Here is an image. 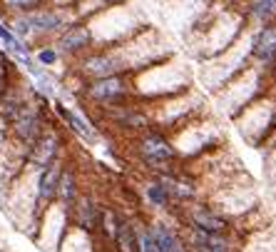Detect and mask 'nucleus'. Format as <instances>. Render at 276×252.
Instances as JSON below:
<instances>
[{"mask_svg":"<svg viewBox=\"0 0 276 252\" xmlns=\"http://www.w3.org/2000/svg\"><path fill=\"white\" fill-rule=\"evenodd\" d=\"M85 23L92 33L95 48H115V45L125 43L127 38H132L135 33H139L142 28H147V18L142 15V10L137 5H132V0L112 5V8L92 15Z\"/></svg>","mask_w":276,"mask_h":252,"instance_id":"f257e3e1","label":"nucleus"},{"mask_svg":"<svg viewBox=\"0 0 276 252\" xmlns=\"http://www.w3.org/2000/svg\"><path fill=\"white\" fill-rule=\"evenodd\" d=\"M135 95L144 98H172L189 90V73L184 65L174 63V58H164L149 68H142L130 75Z\"/></svg>","mask_w":276,"mask_h":252,"instance_id":"f03ea898","label":"nucleus"},{"mask_svg":"<svg viewBox=\"0 0 276 252\" xmlns=\"http://www.w3.org/2000/svg\"><path fill=\"white\" fill-rule=\"evenodd\" d=\"M137 155H139V160H142L149 170H154L157 175H162V172H174L172 167H174V162L179 160L177 147H174L172 140H169L164 132H159V130H144V132L137 137Z\"/></svg>","mask_w":276,"mask_h":252,"instance_id":"7ed1b4c3","label":"nucleus"},{"mask_svg":"<svg viewBox=\"0 0 276 252\" xmlns=\"http://www.w3.org/2000/svg\"><path fill=\"white\" fill-rule=\"evenodd\" d=\"M82 95L90 103L100 105V108H112V105L130 103L135 90H132L130 75L120 73V75H107V78H97V80L82 83Z\"/></svg>","mask_w":276,"mask_h":252,"instance_id":"20e7f679","label":"nucleus"},{"mask_svg":"<svg viewBox=\"0 0 276 252\" xmlns=\"http://www.w3.org/2000/svg\"><path fill=\"white\" fill-rule=\"evenodd\" d=\"M249 58L261 70L276 68V23L256 25L249 30Z\"/></svg>","mask_w":276,"mask_h":252,"instance_id":"39448f33","label":"nucleus"},{"mask_svg":"<svg viewBox=\"0 0 276 252\" xmlns=\"http://www.w3.org/2000/svg\"><path fill=\"white\" fill-rule=\"evenodd\" d=\"M53 45L60 50L63 58H70V60H77V58H82L85 53H90V50L95 48L92 33H90V28H87L85 20H75L70 28H65V30L53 40Z\"/></svg>","mask_w":276,"mask_h":252,"instance_id":"423d86ee","label":"nucleus"},{"mask_svg":"<svg viewBox=\"0 0 276 252\" xmlns=\"http://www.w3.org/2000/svg\"><path fill=\"white\" fill-rule=\"evenodd\" d=\"M189 220H192V227L199 230V232L221 235L226 230V217L221 212H216L214 207H207V205H192L189 207Z\"/></svg>","mask_w":276,"mask_h":252,"instance_id":"0eeeda50","label":"nucleus"},{"mask_svg":"<svg viewBox=\"0 0 276 252\" xmlns=\"http://www.w3.org/2000/svg\"><path fill=\"white\" fill-rule=\"evenodd\" d=\"M239 5L246 15L249 28L276 23V0H241Z\"/></svg>","mask_w":276,"mask_h":252,"instance_id":"6e6552de","label":"nucleus"},{"mask_svg":"<svg viewBox=\"0 0 276 252\" xmlns=\"http://www.w3.org/2000/svg\"><path fill=\"white\" fill-rule=\"evenodd\" d=\"M55 113H58V115L65 120V125H68L77 137H82L85 142H95V140H97V130H95L80 113H75L72 108H68V105H63L60 100H55Z\"/></svg>","mask_w":276,"mask_h":252,"instance_id":"1a4fd4ad","label":"nucleus"},{"mask_svg":"<svg viewBox=\"0 0 276 252\" xmlns=\"http://www.w3.org/2000/svg\"><path fill=\"white\" fill-rule=\"evenodd\" d=\"M80 197V180H77V172L72 167H63V175H60V185H58V202L65 205V207H72Z\"/></svg>","mask_w":276,"mask_h":252,"instance_id":"9d476101","label":"nucleus"},{"mask_svg":"<svg viewBox=\"0 0 276 252\" xmlns=\"http://www.w3.org/2000/svg\"><path fill=\"white\" fill-rule=\"evenodd\" d=\"M50 0H0V15L13 18V15H28L40 8H45Z\"/></svg>","mask_w":276,"mask_h":252,"instance_id":"9b49d317","label":"nucleus"},{"mask_svg":"<svg viewBox=\"0 0 276 252\" xmlns=\"http://www.w3.org/2000/svg\"><path fill=\"white\" fill-rule=\"evenodd\" d=\"M144 197H147V202H149L152 207H157V210H164V207H169V205L174 202L172 195H169V190H167V185L162 182L159 175H154V177L144 185Z\"/></svg>","mask_w":276,"mask_h":252,"instance_id":"f8f14e48","label":"nucleus"},{"mask_svg":"<svg viewBox=\"0 0 276 252\" xmlns=\"http://www.w3.org/2000/svg\"><path fill=\"white\" fill-rule=\"evenodd\" d=\"M149 232H152L154 245H157L159 252H184V245H182V240L172 232V227H167V225H154V227H149Z\"/></svg>","mask_w":276,"mask_h":252,"instance_id":"ddd939ff","label":"nucleus"},{"mask_svg":"<svg viewBox=\"0 0 276 252\" xmlns=\"http://www.w3.org/2000/svg\"><path fill=\"white\" fill-rule=\"evenodd\" d=\"M33 60H35V65H40L43 70H53V68L60 65L63 55H60V50H58L53 43H40V45L33 48Z\"/></svg>","mask_w":276,"mask_h":252,"instance_id":"4468645a","label":"nucleus"},{"mask_svg":"<svg viewBox=\"0 0 276 252\" xmlns=\"http://www.w3.org/2000/svg\"><path fill=\"white\" fill-rule=\"evenodd\" d=\"M13 68H15V63L5 55V50L0 53V98H3L15 83H13Z\"/></svg>","mask_w":276,"mask_h":252,"instance_id":"2eb2a0df","label":"nucleus"},{"mask_svg":"<svg viewBox=\"0 0 276 252\" xmlns=\"http://www.w3.org/2000/svg\"><path fill=\"white\" fill-rule=\"evenodd\" d=\"M239 3H241V0H239Z\"/></svg>","mask_w":276,"mask_h":252,"instance_id":"dca6fc26","label":"nucleus"}]
</instances>
